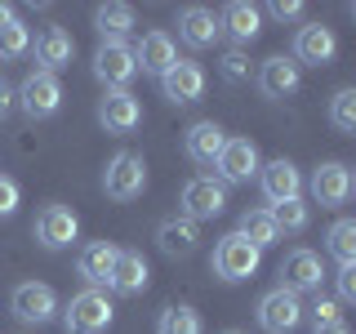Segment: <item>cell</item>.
Masks as SVG:
<instances>
[{
    "label": "cell",
    "mask_w": 356,
    "mask_h": 334,
    "mask_svg": "<svg viewBox=\"0 0 356 334\" xmlns=\"http://www.w3.org/2000/svg\"><path fill=\"white\" fill-rule=\"evenodd\" d=\"M94 27H98V36H103V45H125L129 27H134V9L129 5H98Z\"/></svg>",
    "instance_id": "obj_26"
},
{
    "label": "cell",
    "mask_w": 356,
    "mask_h": 334,
    "mask_svg": "<svg viewBox=\"0 0 356 334\" xmlns=\"http://www.w3.org/2000/svg\"><path fill=\"white\" fill-rule=\"evenodd\" d=\"M72 58H76V40L67 36L63 27H44L40 36H36V63H40V72L58 76L63 67H72Z\"/></svg>",
    "instance_id": "obj_21"
},
{
    "label": "cell",
    "mask_w": 356,
    "mask_h": 334,
    "mask_svg": "<svg viewBox=\"0 0 356 334\" xmlns=\"http://www.w3.org/2000/svg\"><path fill=\"white\" fill-rule=\"evenodd\" d=\"M111 317H116V308H111V299L103 289H81V294H72V303H67L63 326H67V334H107Z\"/></svg>",
    "instance_id": "obj_1"
},
{
    "label": "cell",
    "mask_w": 356,
    "mask_h": 334,
    "mask_svg": "<svg viewBox=\"0 0 356 334\" xmlns=\"http://www.w3.org/2000/svg\"><path fill=\"white\" fill-rule=\"evenodd\" d=\"M222 205H227V187L214 183L209 174L200 178H187L183 183V196H178V209H183L187 223H200V218H218Z\"/></svg>",
    "instance_id": "obj_5"
},
{
    "label": "cell",
    "mask_w": 356,
    "mask_h": 334,
    "mask_svg": "<svg viewBox=\"0 0 356 334\" xmlns=\"http://www.w3.org/2000/svg\"><path fill=\"white\" fill-rule=\"evenodd\" d=\"M267 214H272L276 232H289V237L307 232V223H312V209L303 205V196H298V200H281V205H272Z\"/></svg>",
    "instance_id": "obj_28"
},
{
    "label": "cell",
    "mask_w": 356,
    "mask_h": 334,
    "mask_svg": "<svg viewBox=\"0 0 356 334\" xmlns=\"http://www.w3.org/2000/svg\"><path fill=\"white\" fill-rule=\"evenodd\" d=\"M298 63L294 58H285V54H276V58H267L263 67H259V89L267 98H289L298 89Z\"/></svg>",
    "instance_id": "obj_23"
},
{
    "label": "cell",
    "mask_w": 356,
    "mask_h": 334,
    "mask_svg": "<svg viewBox=\"0 0 356 334\" xmlns=\"http://www.w3.org/2000/svg\"><path fill=\"white\" fill-rule=\"evenodd\" d=\"M325 321H339V303L334 299H316L312 303V326H325Z\"/></svg>",
    "instance_id": "obj_37"
},
{
    "label": "cell",
    "mask_w": 356,
    "mask_h": 334,
    "mask_svg": "<svg viewBox=\"0 0 356 334\" xmlns=\"http://www.w3.org/2000/svg\"><path fill=\"white\" fill-rule=\"evenodd\" d=\"M218 31H227L236 45L259 40V31H263V9H259V5H245V0H232V5L218 14Z\"/></svg>",
    "instance_id": "obj_22"
},
{
    "label": "cell",
    "mask_w": 356,
    "mask_h": 334,
    "mask_svg": "<svg viewBox=\"0 0 356 334\" xmlns=\"http://www.w3.org/2000/svg\"><path fill=\"white\" fill-rule=\"evenodd\" d=\"M9 18H18V14H14V5H0V27H5Z\"/></svg>",
    "instance_id": "obj_40"
},
{
    "label": "cell",
    "mask_w": 356,
    "mask_h": 334,
    "mask_svg": "<svg viewBox=\"0 0 356 334\" xmlns=\"http://www.w3.org/2000/svg\"><path fill=\"white\" fill-rule=\"evenodd\" d=\"M259 259H263V254L254 250L241 232H227V237L214 245V276H218V281H227V285L250 281V276L259 272Z\"/></svg>",
    "instance_id": "obj_2"
},
{
    "label": "cell",
    "mask_w": 356,
    "mask_h": 334,
    "mask_svg": "<svg viewBox=\"0 0 356 334\" xmlns=\"http://www.w3.org/2000/svg\"><path fill=\"white\" fill-rule=\"evenodd\" d=\"M303 317H307V308H303V299L298 294H289V289H267V294L259 299V326L267 334H289V330H298L303 326Z\"/></svg>",
    "instance_id": "obj_6"
},
{
    "label": "cell",
    "mask_w": 356,
    "mask_h": 334,
    "mask_svg": "<svg viewBox=\"0 0 356 334\" xmlns=\"http://www.w3.org/2000/svg\"><path fill=\"white\" fill-rule=\"evenodd\" d=\"M222 76H227V81H245V76H250V58H245V49H227V54H222Z\"/></svg>",
    "instance_id": "obj_34"
},
{
    "label": "cell",
    "mask_w": 356,
    "mask_h": 334,
    "mask_svg": "<svg viewBox=\"0 0 356 334\" xmlns=\"http://www.w3.org/2000/svg\"><path fill=\"white\" fill-rule=\"evenodd\" d=\"M334 54H339V40H334L330 27H321V22H303V27L294 31V63L325 67V63H334Z\"/></svg>",
    "instance_id": "obj_13"
},
{
    "label": "cell",
    "mask_w": 356,
    "mask_h": 334,
    "mask_svg": "<svg viewBox=\"0 0 356 334\" xmlns=\"http://www.w3.org/2000/svg\"><path fill=\"white\" fill-rule=\"evenodd\" d=\"M31 237H36L44 250H67V245L81 237V218H76L67 205H44L40 214H36V228H31Z\"/></svg>",
    "instance_id": "obj_9"
},
{
    "label": "cell",
    "mask_w": 356,
    "mask_h": 334,
    "mask_svg": "<svg viewBox=\"0 0 356 334\" xmlns=\"http://www.w3.org/2000/svg\"><path fill=\"white\" fill-rule=\"evenodd\" d=\"M325 245H330V254H334V259H339V267L356 263V223H352V218H339V223L330 228Z\"/></svg>",
    "instance_id": "obj_31"
},
{
    "label": "cell",
    "mask_w": 356,
    "mask_h": 334,
    "mask_svg": "<svg viewBox=\"0 0 356 334\" xmlns=\"http://www.w3.org/2000/svg\"><path fill=\"white\" fill-rule=\"evenodd\" d=\"M330 125L339 134H356V89H339L330 98Z\"/></svg>",
    "instance_id": "obj_32"
},
{
    "label": "cell",
    "mask_w": 356,
    "mask_h": 334,
    "mask_svg": "<svg viewBox=\"0 0 356 334\" xmlns=\"http://www.w3.org/2000/svg\"><path fill=\"white\" fill-rule=\"evenodd\" d=\"M94 76H98L107 89H125L134 76H138V67H134V49H129V45H98V54H94Z\"/></svg>",
    "instance_id": "obj_15"
},
{
    "label": "cell",
    "mask_w": 356,
    "mask_h": 334,
    "mask_svg": "<svg viewBox=\"0 0 356 334\" xmlns=\"http://www.w3.org/2000/svg\"><path fill=\"white\" fill-rule=\"evenodd\" d=\"M312 196H316L321 209H339L352 200V170L343 161H325L316 165V174H312Z\"/></svg>",
    "instance_id": "obj_10"
},
{
    "label": "cell",
    "mask_w": 356,
    "mask_h": 334,
    "mask_svg": "<svg viewBox=\"0 0 356 334\" xmlns=\"http://www.w3.org/2000/svg\"><path fill=\"white\" fill-rule=\"evenodd\" d=\"M259 183H263V196L272 200V205H281V200H298L303 196V174H298L294 161H272L259 170Z\"/></svg>",
    "instance_id": "obj_17"
},
{
    "label": "cell",
    "mask_w": 356,
    "mask_h": 334,
    "mask_svg": "<svg viewBox=\"0 0 356 334\" xmlns=\"http://www.w3.org/2000/svg\"><path fill=\"white\" fill-rule=\"evenodd\" d=\"M152 281V272H147V259H143L138 250H116V263H111V276H107V285L116 289V294H143Z\"/></svg>",
    "instance_id": "obj_19"
},
{
    "label": "cell",
    "mask_w": 356,
    "mask_h": 334,
    "mask_svg": "<svg viewBox=\"0 0 356 334\" xmlns=\"http://www.w3.org/2000/svg\"><path fill=\"white\" fill-rule=\"evenodd\" d=\"M267 14L281 18V22H294V18H303V5H298V0H272V5H267Z\"/></svg>",
    "instance_id": "obj_36"
},
{
    "label": "cell",
    "mask_w": 356,
    "mask_h": 334,
    "mask_svg": "<svg viewBox=\"0 0 356 334\" xmlns=\"http://www.w3.org/2000/svg\"><path fill=\"white\" fill-rule=\"evenodd\" d=\"M222 143H227V134H222V125H214V120H196V125H187L183 134V152L192 165H214Z\"/></svg>",
    "instance_id": "obj_18"
},
{
    "label": "cell",
    "mask_w": 356,
    "mask_h": 334,
    "mask_svg": "<svg viewBox=\"0 0 356 334\" xmlns=\"http://www.w3.org/2000/svg\"><path fill=\"white\" fill-rule=\"evenodd\" d=\"M321 281H325V267H321V259L312 250H289L285 254L281 289H289V294H307V289H321Z\"/></svg>",
    "instance_id": "obj_12"
},
{
    "label": "cell",
    "mask_w": 356,
    "mask_h": 334,
    "mask_svg": "<svg viewBox=\"0 0 356 334\" xmlns=\"http://www.w3.org/2000/svg\"><path fill=\"white\" fill-rule=\"evenodd\" d=\"M227 334H245V330H227Z\"/></svg>",
    "instance_id": "obj_41"
},
{
    "label": "cell",
    "mask_w": 356,
    "mask_h": 334,
    "mask_svg": "<svg viewBox=\"0 0 356 334\" xmlns=\"http://www.w3.org/2000/svg\"><path fill=\"white\" fill-rule=\"evenodd\" d=\"M214 170L222 174V183H250L254 174L263 170L259 165V148H254L250 138H227L214 161Z\"/></svg>",
    "instance_id": "obj_11"
},
{
    "label": "cell",
    "mask_w": 356,
    "mask_h": 334,
    "mask_svg": "<svg viewBox=\"0 0 356 334\" xmlns=\"http://www.w3.org/2000/svg\"><path fill=\"white\" fill-rule=\"evenodd\" d=\"M196 241H200V232H196V223H187V218H165L161 228H156V245H161V254H170V259H187V254L196 250Z\"/></svg>",
    "instance_id": "obj_25"
},
{
    "label": "cell",
    "mask_w": 356,
    "mask_h": 334,
    "mask_svg": "<svg viewBox=\"0 0 356 334\" xmlns=\"http://www.w3.org/2000/svg\"><path fill=\"white\" fill-rule=\"evenodd\" d=\"M312 334H352V326H348V321H325V326H312Z\"/></svg>",
    "instance_id": "obj_39"
},
{
    "label": "cell",
    "mask_w": 356,
    "mask_h": 334,
    "mask_svg": "<svg viewBox=\"0 0 356 334\" xmlns=\"http://www.w3.org/2000/svg\"><path fill=\"white\" fill-rule=\"evenodd\" d=\"M9 111H14V85H9L5 76H0V120H5Z\"/></svg>",
    "instance_id": "obj_38"
},
{
    "label": "cell",
    "mask_w": 356,
    "mask_h": 334,
    "mask_svg": "<svg viewBox=\"0 0 356 334\" xmlns=\"http://www.w3.org/2000/svg\"><path fill=\"white\" fill-rule=\"evenodd\" d=\"M156 334H205V321L192 308H165L156 321Z\"/></svg>",
    "instance_id": "obj_29"
},
{
    "label": "cell",
    "mask_w": 356,
    "mask_h": 334,
    "mask_svg": "<svg viewBox=\"0 0 356 334\" xmlns=\"http://www.w3.org/2000/svg\"><path fill=\"white\" fill-rule=\"evenodd\" d=\"M14 103L22 107V116H27V120H49L54 111L63 107V85H58V76H49V72H31L27 81L18 85Z\"/></svg>",
    "instance_id": "obj_4"
},
{
    "label": "cell",
    "mask_w": 356,
    "mask_h": 334,
    "mask_svg": "<svg viewBox=\"0 0 356 334\" xmlns=\"http://www.w3.org/2000/svg\"><path fill=\"white\" fill-rule=\"evenodd\" d=\"M334 289H339V303H356V263L334 272Z\"/></svg>",
    "instance_id": "obj_33"
},
{
    "label": "cell",
    "mask_w": 356,
    "mask_h": 334,
    "mask_svg": "<svg viewBox=\"0 0 356 334\" xmlns=\"http://www.w3.org/2000/svg\"><path fill=\"white\" fill-rule=\"evenodd\" d=\"M178 36L183 45H192V49H209L222 31H218V14L205 5H187L183 14H178Z\"/></svg>",
    "instance_id": "obj_20"
},
{
    "label": "cell",
    "mask_w": 356,
    "mask_h": 334,
    "mask_svg": "<svg viewBox=\"0 0 356 334\" xmlns=\"http://www.w3.org/2000/svg\"><path fill=\"white\" fill-rule=\"evenodd\" d=\"M205 67L200 63H187V58H178L170 72L161 76V94L170 98V103H196L200 94H205Z\"/></svg>",
    "instance_id": "obj_14"
},
{
    "label": "cell",
    "mask_w": 356,
    "mask_h": 334,
    "mask_svg": "<svg viewBox=\"0 0 356 334\" xmlns=\"http://www.w3.org/2000/svg\"><path fill=\"white\" fill-rule=\"evenodd\" d=\"M174 63H178V49H174L170 31H147V36L134 45V67L147 72V76H165Z\"/></svg>",
    "instance_id": "obj_16"
},
{
    "label": "cell",
    "mask_w": 356,
    "mask_h": 334,
    "mask_svg": "<svg viewBox=\"0 0 356 334\" xmlns=\"http://www.w3.org/2000/svg\"><path fill=\"white\" fill-rule=\"evenodd\" d=\"M27 49H31L27 22H22V18H9L5 27H0V63H14V58H22Z\"/></svg>",
    "instance_id": "obj_30"
},
{
    "label": "cell",
    "mask_w": 356,
    "mask_h": 334,
    "mask_svg": "<svg viewBox=\"0 0 356 334\" xmlns=\"http://www.w3.org/2000/svg\"><path fill=\"white\" fill-rule=\"evenodd\" d=\"M98 125L107 134H134L143 125V103L129 89H107V94L98 98Z\"/></svg>",
    "instance_id": "obj_8"
},
{
    "label": "cell",
    "mask_w": 356,
    "mask_h": 334,
    "mask_svg": "<svg viewBox=\"0 0 356 334\" xmlns=\"http://www.w3.org/2000/svg\"><path fill=\"white\" fill-rule=\"evenodd\" d=\"M9 312H14L22 326H44V321L58 317V294L40 281H22L14 294H9Z\"/></svg>",
    "instance_id": "obj_7"
},
{
    "label": "cell",
    "mask_w": 356,
    "mask_h": 334,
    "mask_svg": "<svg viewBox=\"0 0 356 334\" xmlns=\"http://www.w3.org/2000/svg\"><path fill=\"white\" fill-rule=\"evenodd\" d=\"M236 232H241V237L250 241L259 254L267 250V245H276V241H281V232H276V223H272V214H267V209H245Z\"/></svg>",
    "instance_id": "obj_27"
},
{
    "label": "cell",
    "mask_w": 356,
    "mask_h": 334,
    "mask_svg": "<svg viewBox=\"0 0 356 334\" xmlns=\"http://www.w3.org/2000/svg\"><path fill=\"white\" fill-rule=\"evenodd\" d=\"M147 187V161L138 152H116L103 170V192L111 200H134Z\"/></svg>",
    "instance_id": "obj_3"
},
{
    "label": "cell",
    "mask_w": 356,
    "mask_h": 334,
    "mask_svg": "<svg viewBox=\"0 0 356 334\" xmlns=\"http://www.w3.org/2000/svg\"><path fill=\"white\" fill-rule=\"evenodd\" d=\"M111 263H116V245L111 241H89L81 250V259H76V272L89 281V289H98V285H107Z\"/></svg>",
    "instance_id": "obj_24"
},
{
    "label": "cell",
    "mask_w": 356,
    "mask_h": 334,
    "mask_svg": "<svg viewBox=\"0 0 356 334\" xmlns=\"http://www.w3.org/2000/svg\"><path fill=\"white\" fill-rule=\"evenodd\" d=\"M18 196H22V192H18V183L0 174V218H9V214L18 209Z\"/></svg>",
    "instance_id": "obj_35"
}]
</instances>
